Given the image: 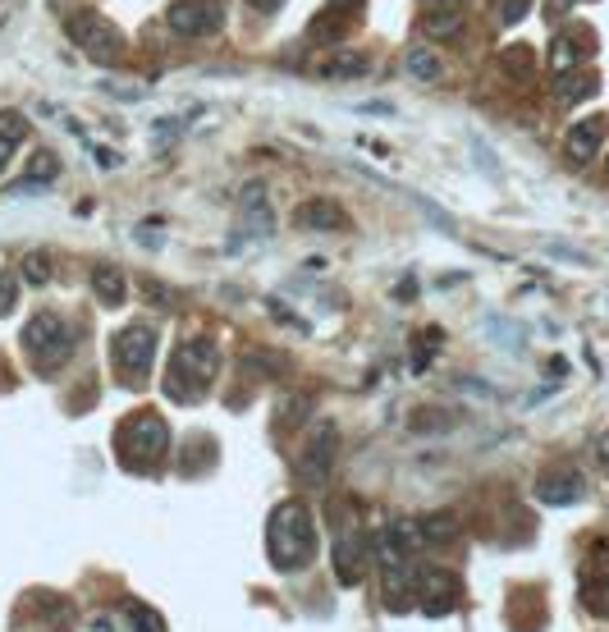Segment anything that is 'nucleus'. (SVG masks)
I'll return each mask as SVG.
<instances>
[{
	"label": "nucleus",
	"mask_w": 609,
	"mask_h": 632,
	"mask_svg": "<svg viewBox=\"0 0 609 632\" xmlns=\"http://www.w3.org/2000/svg\"><path fill=\"white\" fill-rule=\"evenodd\" d=\"M458 532H463V523H458L454 513H426V518H417V536L426 545H449L458 541Z\"/></svg>",
	"instance_id": "obj_16"
},
{
	"label": "nucleus",
	"mask_w": 609,
	"mask_h": 632,
	"mask_svg": "<svg viewBox=\"0 0 609 632\" xmlns=\"http://www.w3.org/2000/svg\"><path fill=\"white\" fill-rule=\"evenodd\" d=\"M440 344H445V335H440L435 326L417 330V339H413V371H417V376H422V371L431 367V353L440 349Z\"/></svg>",
	"instance_id": "obj_21"
},
{
	"label": "nucleus",
	"mask_w": 609,
	"mask_h": 632,
	"mask_svg": "<svg viewBox=\"0 0 609 632\" xmlns=\"http://www.w3.org/2000/svg\"><path fill=\"white\" fill-rule=\"evenodd\" d=\"M532 65H536V55L527 51V46H509V51H504V69H509L513 78H532Z\"/></svg>",
	"instance_id": "obj_27"
},
{
	"label": "nucleus",
	"mask_w": 609,
	"mask_h": 632,
	"mask_svg": "<svg viewBox=\"0 0 609 632\" xmlns=\"http://www.w3.org/2000/svg\"><path fill=\"white\" fill-rule=\"evenodd\" d=\"M65 33H69V42H78V51L101 60V65H115L124 55V42H120V33H115V23H106L97 10H74L65 19Z\"/></svg>",
	"instance_id": "obj_4"
},
{
	"label": "nucleus",
	"mask_w": 609,
	"mask_h": 632,
	"mask_svg": "<svg viewBox=\"0 0 609 632\" xmlns=\"http://www.w3.org/2000/svg\"><path fill=\"white\" fill-rule=\"evenodd\" d=\"M243 216H248V225H257L261 239L275 234V211H271V197H266V188H261V184L243 188Z\"/></svg>",
	"instance_id": "obj_13"
},
{
	"label": "nucleus",
	"mask_w": 609,
	"mask_h": 632,
	"mask_svg": "<svg viewBox=\"0 0 609 632\" xmlns=\"http://www.w3.org/2000/svg\"><path fill=\"white\" fill-rule=\"evenodd\" d=\"M10 307H14V284L0 275V312H10Z\"/></svg>",
	"instance_id": "obj_33"
},
{
	"label": "nucleus",
	"mask_w": 609,
	"mask_h": 632,
	"mask_svg": "<svg viewBox=\"0 0 609 632\" xmlns=\"http://www.w3.org/2000/svg\"><path fill=\"white\" fill-rule=\"evenodd\" d=\"M605 129H609L605 120H582V124H573V129H568V138H564V152H568V161L587 165L591 156L600 152V142H605Z\"/></svg>",
	"instance_id": "obj_12"
},
{
	"label": "nucleus",
	"mask_w": 609,
	"mask_h": 632,
	"mask_svg": "<svg viewBox=\"0 0 609 632\" xmlns=\"http://www.w3.org/2000/svg\"><path fill=\"white\" fill-rule=\"evenodd\" d=\"M124 614H129L133 632H170L161 614H156L152 605H142V600H124Z\"/></svg>",
	"instance_id": "obj_22"
},
{
	"label": "nucleus",
	"mask_w": 609,
	"mask_h": 632,
	"mask_svg": "<svg viewBox=\"0 0 609 632\" xmlns=\"http://www.w3.org/2000/svg\"><path fill=\"white\" fill-rule=\"evenodd\" d=\"M587 51H591L587 33H568V37H559V42L550 46V65H555V74H568Z\"/></svg>",
	"instance_id": "obj_17"
},
{
	"label": "nucleus",
	"mask_w": 609,
	"mask_h": 632,
	"mask_svg": "<svg viewBox=\"0 0 609 632\" xmlns=\"http://www.w3.org/2000/svg\"><path fill=\"white\" fill-rule=\"evenodd\" d=\"M426 33H431V37H449V33H458V14H454V10L431 14V19H426Z\"/></svg>",
	"instance_id": "obj_31"
},
{
	"label": "nucleus",
	"mask_w": 609,
	"mask_h": 632,
	"mask_svg": "<svg viewBox=\"0 0 609 632\" xmlns=\"http://www.w3.org/2000/svg\"><path fill=\"white\" fill-rule=\"evenodd\" d=\"M413 591H422V614L435 619V614H449L458 605L463 582L449 568H422V573H413Z\"/></svg>",
	"instance_id": "obj_8"
},
{
	"label": "nucleus",
	"mask_w": 609,
	"mask_h": 632,
	"mask_svg": "<svg viewBox=\"0 0 609 632\" xmlns=\"http://www.w3.org/2000/svg\"><path fill=\"white\" fill-rule=\"evenodd\" d=\"M587 495V481H582V472L564 468V472H545L541 481H536V500L550 504V509H564V504H577Z\"/></svg>",
	"instance_id": "obj_10"
},
{
	"label": "nucleus",
	"mask_w": 609,
	"mask_h": 632,
	"mask_svg": "<svg viewBox=\"0 0 609 632\" xmlns=\"http://www.w3.org/2000/svg\"><path fill=\"white\" fill-rule=\"evenodd\" d=\"M220 5L216 0H179V5H170L165 10V23H170L179 37H207L220 28Z\"/></svg>",
	"instance_id": "obj_9"
},
{
	"label": "nucleus",
	"mask_w": 609,
	"mask_h": 632,
	"mask_svg": "<svg viewBox=\"0 0 609 632\" xmlns=\"http://www.w3.org/2000/svg\"><path fill=\"white\" fill-rule=\"evenodd\" d=\"M335 454H339V431L330 422H321L307 436V445L298 449V477L307 481V486H326L330 468H335Z\"/></svg>",
	"instance_id": "obj_6"
},
{
	"label": "nucleus",
	"mask_w": 609,
	"mask_h": 632,
	"mask_svg": "<svg viewBox=\"0 0 609 632\" xmlns=\"http://www.w3.org/2000/svg\"><path fill=\"white\" fill-rule=\"evenodd\" d=\"M211 458H216V445H211V440H202V436H197L193 445H188V458H184V463H179V472H188V477H193V472H202V468H207Z\"/></svg>",
	"instance_id": "obj_26"
},
{
	"label": "nucleus",
	"mask_w": 609,
	"mask_h": 632,
	"mask_svg": "<svg viewBox=\"0 0 609 632\" xmlns=\"http://www.w3.org/2000/svg\"><path fill=\"white\" fill-rule=\"evenodd\" d=\"M362 74H367V55L362 51H335L321 60V78H330V83H348V78Z\"/></svg>",
	"instance_id": "obj_14"
},
{
	"label": "nucleus",
	"mask_w": 609,
	"mask_h": 632,
	"mask_svg": "<svg viewBox=\"0 0 609 632\" xmlns=\"http://www.w3.org/2000/svg\"><path fill=\"white\" fill-rule=\"evenodd\" d=\"M335 573L344 587H353V582H362V564H358V550H353V541L348 536H335Z\"/></svg>",
	"instance_id": "obj_18"
},
{
	"label": "nucleus",
	"mask_w": 609,
	"mask_h": 632,
	"mask_svg": "<svg viewBox=\"0 0 609 632\" xmlns=\"http://www.w3.org/2000/svg\"><path fill=\"white\" fill-rule=\"evenodd\" d=\"M248 5H252V10H261V14H271V10H280L284 0H248Z\"/></svg>",
	"instance_id": "obj_36"
},
{
	"label": "nucleus",
	"mask_w": 609,
	"mask_h": 632,
	"mask_svg": "<svg viewBox=\"0 0 609 632\" xmlns=\"http://www.w3.org/2000/svg\"><path fill=\"white\" fill-rule=\"evenodd\" d=\"M605 170H609V165H605Z\"/></svg>",
	"instance_id": "obj_40"
},
{
	"label": "nucleus",
	"mask_w": 609,
	"mask_h": 632,
	"mask_svg": "<svg viewBox=\"0 0 609 632\" xmlns=\"http://www.w3.org/2000/svg\"><path fill=\"white\" fill-rule=\"evenodd\" d=\"M266 550H271V564L280 573H298L316 559V527H312V513L303 509L298 500H284L280 509L271 513L266 523Z\"/></svg>",
	"instance_id": "obj_1"
},
{
	"label": "nucleus",
	"mask_w": 609,
	"mask_h": 632,
	"mask_svg": "<svg viewBox=\"0 0 609 632\" xmlns=\"http://www.w3.org/2000/svg\"><path fill=\"white\" fill-rule=\"evenodd\" d=\"M216 367H220V349L211 339H184L174 349V371H170V381H165V394L179 399V404H193L197 394H202V385L216 376Z\"/></svg>",
	"instance_id": "obj_2"
},
{
	"label": "nucleus",
	"mask_w": 609,
	"mask_h": 632,
	"mask_svg": "<svg viewBox=\"0 0 609 632\" xmlns=\"http://www.w3.org/2000/svg\"><path fill=\"white\" fill-rule=\"evenodd\" d=\"M23 349H28L33 362H42V367H60V362L69 358V349H74V330L65 326V316L37 312L33 321L23 326Z\"/></svg>",
	"instance_id": "obj_5"
},
{
	"label": "nucleus",
	"mask_w": 609,
	"mask_h": 632,
	"mask_svg": "<svg viewBox=\"0 0 609 632\" xmlns=\"http://www.w3.org/2000/svg\"><path fill=\"white\" fill-rule=\"evenodd\" d=\"M445 5H454V0H445Z\"/></svg>",
	"instance_id": "obj_39"
},
{
	"label": "nucleus",
	"mask_w": 609,
	"mask_h": 632,
	"mask_svg": "<svg viewBox=\"0 0 609 632\" xmlns=\"http://www.w3.org/2000/svg\"><path fill=\"white\" fill-rule=\"evenodd\" d=\"M92 294L101 298L106 307H120L124 298H129V284H124V275L115 271V266H92Z\"/></svg>",
	"instance_id": "obj_15"
},
{
	"label": "nucleus",
	"mask_w": 609,
	"mask_h": 632,
	"mask_svg": "<svg viewBox=\"0 0 609 632\" xmlns=\"http://www.w3.org/2000/svg\"><path fill=\"white\" fill-rule=\"evenodd\" d=\"M596 78L591 74H555V92L564 101H582V97H596Z\"/></svg>",
	"instance_id": "obj_20"
},
{
	"label": "nucleus",
	"mask_w": 609,
	"mask_h": 632,
	"mask_svg": "<svg viewBox=\"0 0 609 632\" xmlns=\"http://www.w3.org/2000/svg\"><path fill=\"white\" fill-rule=\"evenodd\" d=\"M408 426H413V431H449V426H458V417L454 413H426L422 408V413H413Z\"/></svg>",
	"instance_id": "obj_29"
},
{
	"label": "nucleus",
	"mask_w": 609,
	"mask_h": 632,
	"mask_svg": "<svg viewBox=\"0 0 609 632\" xmlns=\"http://www.w3.org/2000/svg\"><path fill=\"white\" fill-rule=\"evenodd\" d=\"M243 367L261 371V376H280V371H289V358H284V353H271V349H248L243 353Z\"/></svg>",
	"instance_id": "obj_23"
},
{
	"label": "nucleus",
	"mask_w": 609,
	"mask_h": 632,
	"mask_svg": "<svg viewBox=\"0 0 609 632\" xmlns=\"http://www.w3.org/2000/svg\"><path fill=\"white\" fill-rule=\"evenodd\" d=\"M10 165V142H0V170Z\"/></svg>",
	"instance_id": "obj_38"
},
{
	"label": "nucleus",
	"mask_w": 609,
	"mask_h": 632,
	"mask_svg": "<svg viewBox=\"0 0 609 632\" xmlns=\"http://www.w3.org/2000/svg\"><path fill=\"white\" fill-rule=\"evenodd\" d=\"M97 165H101V170H115V165H120V156L110 152V147H97Z\"/></svg>",
	"instance_id": "obj_35"
},
{
	"label": "nucleus",
	"mask_w": 609,
	"mask_h": 632,
	"mask_svg": "<svg viewBox=\"0 0 609 632\" xmlns=\"http://www.w3.org/2000/svg\"><path fill=\"white\" fill-rule=\"evenodd\" d=\"M527 10H532V0H504V5H500V19L513 28V23L527 19Z\"/></svg>",
	"instance_id": "obj_32"
},
{
	"label": "nucleus",
	"mask_w": 609,
	"mask_h": 632,
	"mask_svg": "<svg viewBox=\"0 0 609 632\" xmlns=\"http://www.w3.org/2000/svg\"><path fill=\"white\" fill-rule=\"evenodd\" d=\"M55 175H60V161H55V152H37V156H33V165H28V179H23V184L46 188Z\"/></svg>",
	"instance_id": "obj_25"
},
{
	"label": "nucleus",
	"mask_w": 609,
	"mask_h": 632,
	"mask_svg": "<svg viewBox=\"0 0 609 632\" xmlns=\"http://www.w3.org/2000/svg\"><path fill=\"white\" fill-rule=\"evenodd\" d=\"M23 138H28V115L23 110H0V142L19 147Z\"/></svg>",
	"instance_id": "obj_24"
},
{
	"label": "nucleus",
	"mask_w": 609,
	"mask_h": 632,
	"mask_svg": "<svg viewBox=\"0 0 609 632\" xmlns=\"http://www.w3.org/2000/svg\"><path fill=\"white\" fill-rule=\"evenodd\" d=\"M596 463H600V468L609 472V431H605V436L596 440Z\"/></svg>",
	"instance_id": "obj_34"
},
{
	"label": "nucleus",
	"mask_w": 609,
	"mask_h": 632,
	"mask_svg": "<svg viewBox=\"0 0 609 632\" xmlns=\"http://www.w3.org/2000/svg\"><path fill=\"white\" fill-rule=\"evenodd\" d=\"M358 5H362V0H330V10H339V14H353Z\"/></svg>",
	"instance_id": "obj_37"
},
{
	"label": "nucleus",
	"mask_w": 609,
	"mask_h": 632,
	"mask_svg": "<svg viewBox=\"0 0 609 632\" xmlns=\"http://www.w3.org/2000/svg\"><path fill=\"white\" fill-rule=\"evenodd\" d=\"M110 358H115V367H120L124 376H142V371L152 367V358H156V330L124 326L120 335L110 339Z\"/></svg>",
	"instance_id": "obj_7"
},
{
	"label": "nucleus",
	"mask_w": 609,
	"mask_h": 632,
	"mask_svg": "<svg viewBox=\"0 0 609 632\" xmlns=\"http://www.w3.org/2000/svg\"><path fill=\"white\" fill-rule=\"evenodd\" d=\"M23 280L28 284L51 280V257H46V252H28V257H23Z\"/></svg>",
	"instance_id": "obj_28"
},
{
	"label": "nucleus",
	"mask_w": 609,
	"mask_h": 632,
	"mask_svg": "<svg viewBox=\"0 0 609 632\" xmlns=\"http://www.w3.org/2000/svg\"><path fill=\"white\" fill-rule=\"evenodd\" d=\"M403 65H408L413 78H422V83H435V78H440V55H435L431 46H408Z\"/></svg>",
	"instance_id": "obj_19"
},
{
	"label": "nucleus",
	"mask_w": 609,
	"mask_h": 632,
	"mask_svg": "<svg viewBox=\"0 0 609 632\" xmlns=\"http://www.w3.org/2000/svg\"><path fill=\"white\" fill-rule=\"evenodd\" d=\"M165 454H170V426L156 413H138L120 426V458L129 468L152 472Z\"/></svg>",
	"instance_id": "obj_3"
},
{
	"label": "nucleus",
	"mask_w": 609,
	"mask_h": 632,
	"mask_svg": "<svg viewBox=\"0 0 609 632\" xmlns=\"http://www.w3.org/2000/svg\"><path fill=\"white\" fill-rule=\"evenodd\" d=\"M587 610L596 614V619H609V578H600L587 587Z\"/></svg>",
	"instance_id": "obj_30"
},
{
	"label": "nucleus",
	"mask_w": 609,
	"mask_h": 632,
	"mask_svg": "<svg viewBox=\"0 0 609 632\" xmlns=\"http://www.w3.org/2000/svg\"><path fill=\"white\" fill-rule=\"evenodd\" d=\"M294 225L298 229H348V211L339 202H330V197H307V202H298Z\"/></svg>",
	"instance_id": "obj_11"
}]
</instances>
